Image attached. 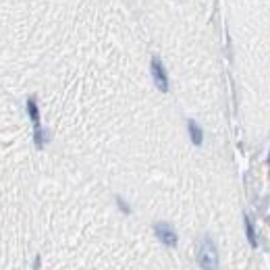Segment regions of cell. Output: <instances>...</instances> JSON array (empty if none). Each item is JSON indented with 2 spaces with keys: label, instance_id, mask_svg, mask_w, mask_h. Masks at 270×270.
<instances>
[{
  "label": "cell",
  "instance_id": "6",
  "mask_svg": "<svg viewBox=\"0 0 270 270\" xmlns=\"http://www.w3.org/2000/svg\"><path fill=\"white\" fill-rule=\"evenodd\" d=\"M116 202H118V206H121V210H125V212H129V206L123 202V199L121 197H116Z\"/></svg>",
  "mask_w": 270,
  "mask_h": 270
},
{
  "label": "cell",
  "instance_id": "2",
  "mask_svg": "<svg viewBox=\"0 0 270 270\" xmlns=\"http://www.w3.org/2000/svg\"><path fill=\"white\" fill-rule=\"evenodd\" d=\"M152 77H154V83L160 92H168V77H166L162 63H160L158 58H152Z\"/></svg>",
  "mask_w": 270,
  "mask_h": 270
},
{
  "label": "cell",
  "instance_id": "5",
  "mask_svg": "<svg viewBox=\"0 0 270 270\" xmlns=\"http://www.w3.org/2000/svg\"><path fill=\"white\" fill-rule=\"evenodd\" d=\"M245 229H247V239H249V243L256 245V235H254V225L252 221H249V216H245Z\"/></svg>",
  "mask_w": 270,
  "mask_h": 270
},
{
  "label": "cell",
  "instance_id": "1",
  "mask_svg": "<svg viewBox=\"0 0 270 270\" xmlns=\"http://www.w3.org/2000/svg\"><path fill=\"white\" fill-rule=\"evenodd\" d=\"M197 264L202 266L204 270H216L218 268V254H216V245L210 237H204L202 241L197 243Z\"/></svg>",
  "mask_w": 270,
  "mask_h": 270
},
{
  "label": "cell",
  "instance_id": "4",
  "mask_svg": "<svg viewBox=\"0 0 270 270\" xmlns=\"http://www.w3.org/2000/svg\"><path fill=\"white\" fill-rule=\"evenodd\" d=\"M187 129H189V135H192L193 144H195V146L202 144L204 135H202V129H199V125H197V123H193V121H189V123H187Z\"/></svg>",
  "mask_w": 270,
  "mask_h": 270
},
{
  "label": "cell",
  "instance_id": "3",
  "mask_svg": "<svg viewBox=\"0 0 270 270\" xmlns=\"http://www.w3.org/2000/svg\"><path fill=\"white\" fill-rule=\"evenodd\" d=\"M154 231H156V237H158L164 245H168V247H175V245H177V233L173 231L171 225L158 223V225L154 227Z\"/></svg>",
  "mask_w": 270,
  "mask_h": 270
}]
</instances>
